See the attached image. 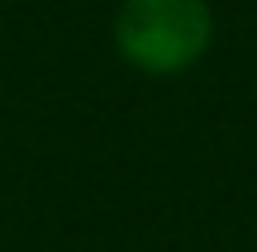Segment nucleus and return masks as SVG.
<instances>
[{
    "instance_id": "f257e3e1",
    "label": "nucleus",
    "mask_w": 257,
    "mask_h": 252,
    "mask_svg": "<svg viewBox=\"0 0 257 252\" xmlns=\"http://www.w3.org/2000/svg\"><path fill=\"white\" fill-rule=\"evenodd\" d=\"M210 0H124L114 10V53L143 76H181L210 53Z\"/></svg>"
}]
</instances>
